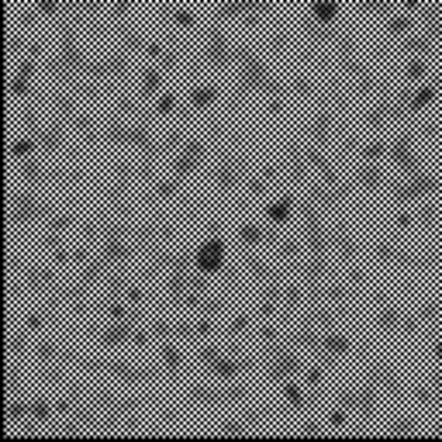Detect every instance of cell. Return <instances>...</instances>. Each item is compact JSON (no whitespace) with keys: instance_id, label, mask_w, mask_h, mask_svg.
Masks as SVG:
<instances>
[{"instance_id":"6da1fadb","label":"cell","mask_w":442,"mask_h":442,"mask_svg":"<svg viewBox=\"0 0 442 442\" xmlns=\"http://www.w3.org/2000/svg\"><path fill=\"white\" fill-rule=\"evenodd\" d=\"M221 259H225V246H221L218 239H211V242H204V246L197 249V270H200V273L221 270Z\"/></svg>"},{"instance_id":"7a4b0ae2","label":"cell","mask_w":442,"mask_h":442,"mask_svg":"<svg viewBox=\"0 0 442 442\" xmlns=\"http://www.w3.org/2000/svg\"><path fill=\"white\" fill-rule=\"evenodd\" d=\"M314 11H318V18H321V21L336 18V4H328V0H321V4H314Z\"/></svg>"}]
</instances>
